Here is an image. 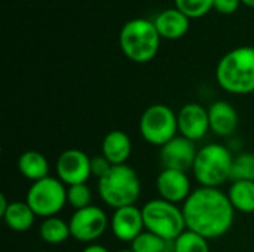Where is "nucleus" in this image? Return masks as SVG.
I'll use <instances>...</instances> for the list:
<instances>
[{
	"mask_svg": "<svg viewBox=\"0 0 254 252\" xmlns=\"http://www.w3.org/2000/svg\"><path fill=\"white\" fill-rule=\"evenodd\" d=\"M182 209L186 229L205 239H217L226 235L235 218V209L228 193L211 187H199L193 190Z\"/></svg>",
	"mask_w": 254,
	"mask_h": 252,
	"instance_id": "f257e3e1",
	"label": "nucleus"
},
{
	"mask_svg": "<svg viewBox=\"0 0 254 252\" xmlns=\"http://www.w3.org/2000/svg\"><path fill=\"white\" fill-rule=\"evenodd\" d=\"M216 80L229 94H253L254 48L240 46L225 53L216 67Z\"/></svg>",
	"mask_w": 254,
	"mask_h": 252,
	"instance_id": "f03ea898",
	"label": "nucleus"
},
{
	"mask_svg": "<svg viewBox=\"0 0 254 252\" xmlns=\"http://www.w3.org/2000/svg\"><path fill=\"white\" fill-rule=\"evenodd\" d=\"M159 46L161 36L153 24V19H129L119 31V48L132 62L146 64L152 61L158 55Z\"/></svg>",
	"mask_w": 254,
	"mask_h": 252,
	"instance_id": "7ed1b4c3",
	"label": "nucleus"
},
{
	"mask_svg": "<svg viewBox=\"0 0 254 252\" xmlns=\"http://www.w3.org/2000/svg\"><path fill=\"white\" fill-rule=\"evenodd\" d=\"M140 178L128 165L113 166L106 177L98 180V195L113 209L134 205L140 198Z\"/></svg>",
	"mask_w": 254,
	"mask_h": 252,
	"instance_id": "20e7f679",
	"label": "nucleus"
},
{
	"mask_svg": "<svg viewBox=\"0 0 254 252\" xmlns=\"http://www.w3.org/2000/svg\"><path fill=\"white\" fill-rule=\"evenodd\" d=\"M234 156L222 144H207L198 150L192 172L201 187L219 189L231 180Z\"/></svg>",
	"mask_w": 254,
	"mask_h": 252,
	"instance_id": "39448f33",
	"label": "nucleus"
},
{
	"mask_svg": "<svg viewBox=\"0 0 254 252\" xmlns=\"http://www.w3.org/2000/svg\"><path fill=\"white\" fill-rule=\"evenodd\" d=\"M144 229L167 242H174L186 229L183 209L164 199H152L141 208Z\"/></svg>",
	"mask_w": 254,
	"mask_h": 252,
	"instance_id": "423d86ee",
	"label": "nucleus"
},
{
	"mask_svg": "<svg viewBox=\"0 0 254 252\" xmlns=\"http://www.w3.org/2000/svg\"><path fill=\"white\" fill-rule=\"evenodd\" d=\"M138 129L144 141L152 146L162 147L177 137V114L165 104H153L143 111Z\"/></svg>",
	"mask_w": 254,
	"mask_h": 252,
	"instance_id": "0eeeda50",
	"label": "nucleus"
},
{
	"mask_svg": "<svg viewBox=\"0 0 254 252\" xmlns=\"http://www.w3.org/2000/svg\"><path fill=\"white\" fill-rule=\"evenodd\" d=\"M25 202L34 211L36 217H42L43 220L57 217L67 205L65 184L54 177L34 181L27 192Z\"/></svg>",
	"mask_w": 254,
	"mask_h": 252,
	"instance_id": "6e6552de",
	"label": "nucleus"
},
{
	"mask_svg": "<svg viewBox=\"0 0 254 252\" xmlns=\"http://www.w3.org/2000/svg\"><path fill=\"white\" fill-rule=\"evenodd\" d=\"M68 226L73 239L91 245L106 233L109 227V218L100 206L91 205L88 208L74 211Z\"/></svg>",
	"mask_w": 254,
	"mask_h": 252,
	"instance_id": "1a4fd4ad",
	"label": "nucleus"
},
{
	"mask_svg": "<svg viewBox=\"0 0 254 252\" xmlns=\"http://www.w3.org/2000/svg\"><path fill=\"white\" fill-rule=\"evenodd\" d=\"M57 177L67 187L74 184H83L89 180L91 174V157L77 149H68L63 151L55 163Z\"/></svg>",
	"mask_w": 254,
	"mask_h": 252,
	"instance_id": "9d476101",
	"label": "nucleus"
},
{
	"mask_svg": "<svg viewBox=\"0 0 254 252\" xmlns=\"http://www.w3.org/2000/svg\"><path fill=\"white\" fill-rule=\"evenodd\" d=\"M198 150L193 141L177 135L165 146L161 147L159 159L164 169H176L182 172H188L193 168Z\"/></svg>",
	"mask_w": 254,
	"mask_h": 252,
	"instance_id": "9b49d317",
	"label": "nucleus"
},
{
	"mask_svg": "<svg viewBox=\"0 0 254 252\" xmlns=\"http://www.w3.org/2000/svg\"><path fill=\"white\" fill-rule=\"evenodd\" d=\"M177 123L180 135L195 143L204 138L210 129L208 110L198 102H189L180 108Z\"/></svg>",
	"mask_w": 254,
	"mask_h": 252,
	"instance_id": "f8f14e48",
	"label": "nucleus"
},
{
	"mask_svg": "<svg viewBox=\"0 0 254 252\" xmlns=\"http://www.w3.org/2000/svg\"><path fill=\"white\" fill-rule=\"evenodd\" d=\"M110 229L116 239L131 244L137 236H140L146 230L141 209L135 205L115 209L110 220Z\"/></svg>",
	"mask_w": 254,
	"mask_h": 252,
	"instance_id": "ddd939ff",
	"label": "nucleus"
},
{
	"mask_svg": "<svg viewBox=\"0 0 254 252\" xmlns=\"http://www.w3.org/2000/svg\"><path fill=\"white\" fill-rule=\"evenodd\" d=\"M156 190L159 193V198L167 202L176 205L180 202L185 203L192 193L188 172L176 169H162L156 178Z\"/></svg>",
	"mask_w": 254,
	"mask_h": 252,
	"instance_id": "4468645a",
	"label": "nucleus"
},
{
	"mask_svg": "<svg viewBox=\"0 0 254 252\" xmlns=\"http://www.w3.org/2000/svg\"><path fill=\"white\" fill-rule=\"evenodd\" d=\"M210 129L219 137H231L237 132L240 116L235 107L228 101H216L208 107Z\"/></svg>",
	"mask_w": 254,
	"mask_h": 252,
	"instance_id": "2eb2a0df",
	"label": "nucleus"
},
{
	"mask_svg": "<svg viewBox=\"0 0 254 252\" xmlns=\"http://www.w3.org/2000/svg\"><path fill=\"white\" fill-rule=\"evenodd\" d=\"M153 24L161 39L177 40L186 36L190 27V18L177 7H168L153 18Z\"/></svg>",
	"mask_w": 254,
	"mask_h": 252,
	"instance_id": "dca6fc26",
	"label": "nucleus"
},
{
	"mask_svg": "<svg viewBox=\"0 0 254 252\" xmlns=\"http://www.w3.org/2000/svg\"><path fill=\"white\" fill-rule=\"evenodd\" d=\"M132 151V143L127 132L124 131H110L106 134L101 143V154L113 165H127Z\"/></svg>",
	"mask_w": 254,
	"mask_h": 252,
	"instance_id": "f3484780",
	"label": "nucleus"
},
{
	"mask_svg": "<svg viewBox=\"0 0 254 252\" xmlns=\"http://www.w3.org/2000/svg\"><path fill=\"white\" fill-rule=\"evenodd\" d=\"M1 218L10 230L22 233V232H28L33 227L36 214L27 202L15 201V202L9 203V206L6 209V212L1 215Z\"/></svg>",
	"mask_w": 254,
	"mask_h": 252,
	"instance_id": "a211bd4d",
	"label": "nucleus"
},
{
	"mask_svg": "<svg viewBox=\"0 0 254 252\" xmlns=\"http://www.w3.org/2000/svg\"><path fill=\"white\" fill-rule=\"evenodd\" d=\"M18 171L22 177L34 183L49 177V162L40 151L28 150L18 157Z\"/></svg>",
	"mask_w": 254,
	"mask_h": 252,
	"instance_id": "6ab92c4d",
	"label": "nucleus"
},
{
	"mask_svg": "<svg viewBox=\"0 0 254 252\" xmlns=\"http://www.w3.org/2000/svg\"><path fill=\"white\" fill-rule=\"evenodd\" d=\"M228 198L235 211L244 214L254 212V181H234Z\"/></svg>",
	"mask_w": 254,
	"mask_h": 252,
	"instance_id": "aec40b11",
	"label": "nucleus"
},
{
	"mask_svg": "<svg viewBox=\"0 0 254 252\" xmlns=\"http://www.w3.org/2000/svg\"><path fill=\"white\" fill-rule=\"evenodd\" d=\"M39 235L42 241L48 245H60L64 244L70 236V226L64 220L58 217L45 218L39 227Z\"/></svg>",
	"mask_w": 254,
	"mask_h": 252,
	"instance_id": "412c9836",
	"label": "nucleus"
},
{
	"mask_svg": "<svg viewBox=\"0 0 254 252\" xmlns=\"http://www.w3.org/2000/svg\"><path fill=\"white\" fill-rule=\"evenodd\" d=\"M173 252H210L208 239L192 230H185L173 242Z\"/></svg>",
	"mask_w": 254,
	"mask_h": 252,
	"instance_id": "4be33fe9",
	"label": "nucleus"
},
{
	"mask_svg": "<svg viewBox=\"0 0 254 252\" xmlns=\"http://www.w3.org/2000/svg\"><path fill=\"white\" fill-rule=\"evenodd\" d=\"M231 181H254V153H241L234 157Z\"/></svg>",
	"mask_w": 254,
	"mask_h": 252,
	"instance_id": "5701e85b",
	"label": "nucleus"
},
{
	"mask_svg": "<svg viewBox=\"0 0 254 252\" xmlns=\"http://www.w3.org/2000/svg\"><path fill=\"white\" fill-rule=\"evenodd\" d=\"M168 242L162 238L156 236L152 232L144 230L140 236H137L131 242V251L134 252H168L167 251Z\"/></svg>",
	"mask_w": 254,
	"mask_h": 252,
	"instance_id": "b1692460",
	"label": "nucleus"
},
{
	"mask_svg": "<svg viewBox=\"0 0 254 252\" xmlns=\"http://www.w3.org/2000/svg\"><path fill=\"white\" fill-rule=\"evenodd\" d=\"M174 7L182 10L190 19H195L214 9V0H174Z\"/></svg>",
	"mask_w": 254,
	"mask_h": 252,
	"instance_id": "393cba45",
	"label": "nucleus"
},
{
	"mask_svg": "<svg viewBox=\"0 0 254 252\" xmlns=\"http://www.w3.org/2000/svg\"><path fill=\"white\" fill-rule=\"evenodd\" d=\"M91 202H92V192L86 183L67 187V203L76 211L91 206Z\"/></svg>",
	"mask_w": 254,
	"mask_h": 252,
	"instance_id": "a878e982",
	"label": "nucleus"
},
{
	"mask_svg": "<svg viewBox=\"0 0 254 252\" xmlns=\"http://www.w3.org/2000/svg\"><path fill=\"white\" fill-rule=\"evenodd\" d=\"M112 168H113V165L103 154L95 156V157H91V174L95 178L101 180L103 177H106L109 174V171Z\"/></svg>",
	"mask_w": 254,
	"mask_h": 252,
	"instance_id": "bb28decb",
	"label": "nucleus"
},
{
	"mask_svg": "<svg viewBox=\"0 0 254 252\" xmlns=\"http://www.w3.org/2000/svg\"><path fill=\"white\" fill-rule=\"evenodd\" d=\"M241 4V0H214V10L222 15H232L240 9Z\"/></svg>",
	"mask_w": 254,
	"mask_h": 252,
	"instance_id": "cd10ccee",
	"label": "nucleus"
},
{
	"mask_svg": "<svg viewBox=\"0 0 254 252\" xmlns=\"http://www.w3.org/2000/svg\"><path fill=\"white\" fill-rule=\"evenodd\" d=\"M82 252H109L107 248H104L103 245H98V244H91V245H88L85 250Z\"/></svg>",
	"mask_w": 254,
	"mask_h": 252,
	"instance_id": "c85d7f7f",
	"label": "nucleus"
},
{
	"mask_svg": "<svg viewBox=\"0 0 254 252\" xmlns=\"http://www.w3.org/2000/svg\"><path fill=\"white\" fill-rule=\"evenodd\" d=\"M9 203L10 202H7V199H6V196L1 193L0 195V217L6 212V209H7V206H9Z\"/></svg>",
	"mask_w": 254,
	"mask_h": 252,
	"instance_id": "c756f323",
	"label": "nucleus"
},
{
	"mask_svg": "<svg viewBox=\"0 0 254 252\" xmlns=\"http://www.w3.org/2000/svg\"><path fill=\"white\" fill-rule=\"evenodd\" d=\"M241 3L247 7H253L254 9V0H241Z\"/></svg>",
	"mask_w": 254,
	"mask_h": 252,
	"instance_id": "7c9ffc66",
	"label": "nucleus"
},
{
	"mask_svg": "<svg viewBox=\"0 0 254 252\" xmlns=\"http://www.w3.org/2000/svg\"><path fill=\"white\" fill-rule=\"evenodd\" d=\"M119 252H134V251H131V250H124V251H119Z\"/></svg>",
	"mask_w": 254,
	"mask_h": 252,
	"instance_id": "2f4dec72",
	"label": "nucleus"
},
{
	"mask_svg": "<svg viewBox=\"0 0 254 252\" xmlns=\"http://www.w3.org/2000/svg\"><path fill=\"white\" fill-rule=\"evenodd\" d=\"M39 252H45V251H39Z\"/></svg>",
	"mask_w": 254,
	"mask_h": 252,
	"instance_id": "473e14b6",
	"label": "nucleus"
},
{
	"mask_svg": "<svg viewBox=\"0 0 254 252\" xmlns=\"http://www.w3.org/2000/svg\"><path fill=\"white\" fill-rule=\"evenodd\" d=\"M168 252H173V251H168Z\"/></svg>",
	"mask_w": 254,
	"mask_h": 252,
	"instance_id": "72a5a7b5",
	"label": "nucleus"
}]
</instances>
